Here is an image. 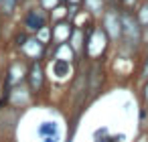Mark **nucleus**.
<instances>
[{
  "label": "nucleus",
  "mask_w": 148,
  "mask_h": 142,
  "mask_svg": "<svg viewBox=\"0 0 148 142\" xmlns=\"http://www.w3.org/2000/svg\"><path fill=\"white\" fill-rule=\"evenodd\" d=\"M29 79H31V85H33V89L37 91V89L41 87V81H43V71H41V65H39V63H33Z\"/></svg>",
  "instance_id": "f257e3e1"
},
{
  "label": "nucleus",
  "mask_w": 148,
  "mask_h": 142,
  "mask_svg": "<svg viewBox=\"0 0 148 142\" xmlns=\"http://www.w3.org/2000/svg\"><path fill=\"white\" fill-rule=\"evenodd\" d=\"M27 25L31 27V29H35V31H39V29H43L45 27V16H43V12H31L29 14V19H27Z\"/></svg>",
  "instance_id": "f03ea898"
},
{
  "label": "nucleus",
  "mask_w": 148,
  "mask_h": 142,
  "mask_svg": "<svg viewBox=\"0 0 148 142\" xmlns=\"http://www.w3.org/2000/svg\"><path fill=\"white\" fill-rule=\"evenodd\" d=\"M124 27H126V33L130 35V37H138V27H136V23L132 21V16H124Z\"/></svg>",
  "instance_id": "7ed1b4c3"
},
{
  "label": "nucleus",
  "mask_w": 148,
  "mask_h": 142,
  "mask_svg": "<svg viewBox=\"0 0 148 142\" xmlns=\"http://www.w3.org/2000/svg\"><path fill=\"white\" fill-rule=\"evenodd\" d=\"M106 23H108V31H110V35H112V37H118V33H120V25L116 23V16H114V14H108Z\"/></svg>",
  "instance_id": "20e7f679"
},
{
  "label": "nucleus",
  "mask_w": 148,
  "mask_h": 142,
  "mask_svg": "<svg viewBox=\"0 0 148 142\" xmlns=\"http://www.w3.org/2000/svg\"><path fill=\"white\" fill-rule=\"evenodd\" d=\"M39 132H41V134H57V126H55L53 122H47V124L41 126Z\"/></svg>",
  "instance_id": "39448f33"
},
{
  "label": "nucleus",
  "mask_w": 148,
  "mask_h": 142,
  "mask_svg": "<svg viewBox=\"0 0 148 142\" xmlns=\"http://www.w3.org/2000/svg\"><path fill=\"white\" fill-rule=\"evenodd\" d=\"M14 2H16V0H2V10H4V12H12Z\"/></svg>",
  "instance_id": "423d86ee"
},
{
  "label": "nucleus",
  "mask_w": 148,
  "mask_h": 142,
  "mask_svg": "<svg viewBox=\"0 0 148 142\" xmlns=\"http://www.w3.org/2000/svg\"><path fill=\"white\" fill-rule=\"evenodd\" d=\"M39 41L41 43H47L49 41V31L47 29H39Z\"/></svg>",
  "instance_id": "0eeeda50"
},
{
  "label": "nucleus",
  "mask_w": 148,
  "mask_h": 142,
  "mask_svg": "<svg viewBox=\"0 0 148 142\" xmlns=\"http://www.w3.org/2000/svg\"><path fill=\"white\" fill-rule=\"evenodd\" d=\"M55 2H57V0H43V4H45V6H53Z\"/></svg>",
  "instance_id": "6e6552de"
},
{
  "label": "nucleus",
  "mask_w": 148,
  "mask_h": 142,
  "mask_svg": "<svg viewBox=\"0 0 148 142\" xmlns=\"http://www.w3.org/2000/svg\"><path fill=\"white\" fill-rule=\"evenodd\" d=\"M124 2H126V4H132V0H124Z\"/></svg>",
  "instance_id": "1a4fd4ad"
},
{
  "label": "nucleus",
  "mask_w": 148,
  "mask_h": 142,
  "mask_svg": "<svg viewBox=\"0 0 148 142\" xmlns=\"http://www.w3.org/2000/svg\"><path fill=\"white\" fill-rule=\"evenodd\" d=\"M71 2H79V0H71Z\"/></svg>",
  "instance_id": "9d476101"
},
{
  "label": "nucleus",
  "mask_w": 148,
  "mask_h": 142,
  "mask_svg": "<svg viewBox=\"0 0 148 142\" xmlns=\"http://www.w3.org/2000/svg\"><path fill=\"white\" fill-rule=\"evenodd\" d=\"M0 4H2V0H0Z\"/></svg>",
  "instance_id": "9b49d317"
}]
</instances>
